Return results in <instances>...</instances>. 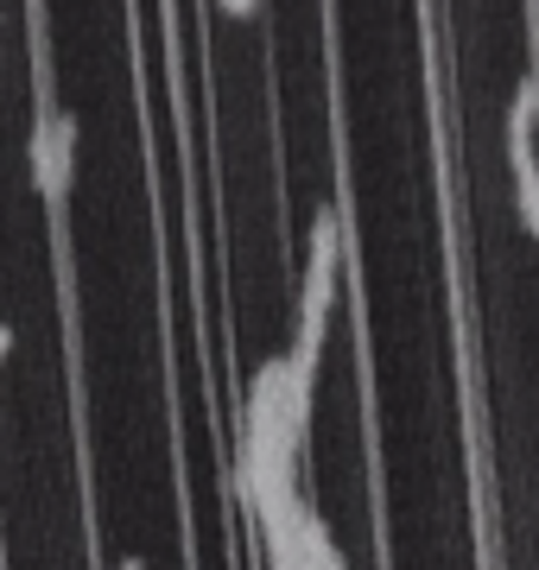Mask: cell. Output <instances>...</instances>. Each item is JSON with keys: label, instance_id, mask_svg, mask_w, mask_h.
Returning a JSON list of instances; mask_svg holds the SVG:
<instances>
[{"label": "cell", "instance_id": "cell-1", "mask_svg": "<svg viewBox=\"0 0 539 570\" xmlns=\"http://www.w3.org/2000/svg\"><path fill=\"white\" fill-rule=\"evenodd\" d=\"M343 254H350V223L343 209L324 204L312 223V261H305V298H298V336L292 348H324V324H331V305H336V273H343Z\"/></svg>", "mask_w": 539, "mask_h": 570}, {"label": "cell", "instance_id": "cell-2", "mask_svg": "<svg viewBox=\"0 0 539 570\" xmlns=\"http://www.w3.org/2000/svg\"><path fill=\"white\" fill-rule=\"evenodd\" d=\"M70 171H77V121L63 108H45L39 127H32V178H39V190L51 204H63Z\"/></svg>", "mask_w": 539, "mask_h": 570}, {"label": "cell", "instance_id": "cell-3", "mask_svg": "<svg viewBox=\"0 0 539 570\" xmlns=\"http://www.w3.org/2000/svg\"><path fill=\"white\" fill-rule=\"evenodd\" d=\"M533 127H539V70L520 77V89H514V108H508V153H527V146H533Z\"/></svg>", "mask_w": 539, "mask_h": 570}, {"label": "cell", "instance_id": "cell-4", "mask_svg": "<svg viewBox=\"0 0 539 570\" xmlns=\"http://www.w3.org/2000/svg\"><path fill=\"white\" fill-rule=\"evenodd\" d=\"M508 165H514V204H520V223L539 235V159L533 146L527 153H508Z\"/></svg>", "mask_w": 539, "mask_h": 570}, {"label": "cell", "instance_id": "cell-5", "mask_svg": "<svg viewBox=\"0 0 539 570\" xmlns=\"http://www.w3.org/2000/svg\"><path fill=\"white\" fill-rule=\"evenodd\" d=\"M305 570H350L343 551H336V539L324 532V520H317L312 508H305Z\"/></svg>", "mask_w": 539, "mask_h": 570}, {"label": "cell", "instance_id": "cell-6", "mask_svg": "<svg viewBox=\"0 0 539 570\" xmlns=\"http://www.w3.org/2000/svg\"><path fill=\"white\" fill-rule=\"evenodd\" d=\"M13 355V324H0V362Z\"/></svg>", "mask_w": 539, "mask_h": 570}, {"label": "cell", "instance_id": "cell-7", "mask_svg": "<svg viewBox=\"0 0 539 570\" xmlns=\"http://www.w3.org/2000/svg\"><path fill=\"white\" fill-rule=\"evenodd\" d=\"M115 570H146V564H140V558H121V564H115Z\"/></svg>", "mask_w": 539, "mask_h": 570}]
</instances>
